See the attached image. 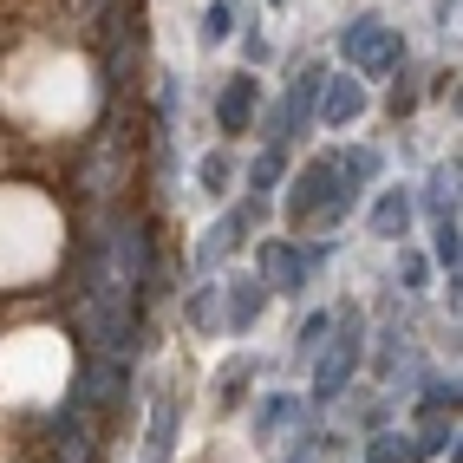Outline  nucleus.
Here are the masks:
<instances>
[{
  "instance_id": "obj_3",
  "label": "nucleus",
  "mask_w": 463,
  "mask_h": 463,
  "mask_svg": "<svg viewBox=\"0 0 463 463\" xmlns=\"http://www.w3.org/2000/svg\"><path fill=\"white\" fill-rule=\"evenodd\" d=\"M249 111H255V85H249V79H235V85L222 91V125L235 131L241 118H249Z\"/></svg>"
},
{
  "instance_id": "obj_2",
  "label": "nucleus",
  "mask_w": 463,
  "mask_h": 463,
  "mask_svg": "<svg viewBox=\"0 0 463 463\" xmlns=\"http://www.w3.org/2000/svg\"><path fill=\"white\" fill-rule=\"evenodd\" d=\"M359 105H365V91H359L353 79H339L333 99H326V118H333V125H346V118H359Z\"/></svg>"
},
{
  "instance_id": "obj_4",
  "label": "nucleus",
  "mask_w": 463,
  "mask_h": 463,
  "mask_svg": "<svg viewBox=\"0 0 463 463\" xmlns=\"http://www.w3.org/2000/svg\"><path fill=\"white\" fill-rule=\"evenodd\" d=\"M268 268H274V281H300V261H294L288 249H274V255H268Z\"/></svg>"
},
{
  "instance_id": "obj_5",
  "label": "nucleus",
  "mask_w": 463,
  "mask_h": 463,
  "mask_svg": "<svg viewBox=\"0 0 463 463\" xmlns=\"http://www.w3.org/2000/svg\"><path fill=\"white\" fill-rule=\"evenodd\" d=\"M398 222H405V203H398V196H392V203H379V229H385V235H392V229H398Z\"/></svg>"
},
{
  "instance_id": "obj_1",
  "label": "nucleus",
  "mask_w": 463,
  "mask_h": 463,
  "mask_svg": "<svg viewBox=\"0 0 463 463\" xmlns=\"http://www.w3.org/2000/svg\"><path fill=\"white\" fill-rule=\"evenodd\" d=\"M346 59L365 72H392L398 66V40H392V26L385 20H353L346 26Z\"/></svg>"
}]
</instances>
